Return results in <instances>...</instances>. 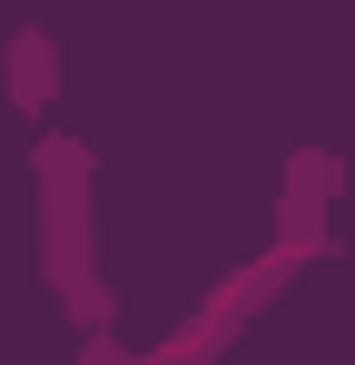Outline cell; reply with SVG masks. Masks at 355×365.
<instances>
[{"label": "cell", "mask_w": 355, "mask_h": 365, "mask_svg": "<svg viewBox=\"0 0 355 365\" xmlns=\"http://www.w3.org/2000/svg\"><path fill=\"white\" fill-rule=\"evenodd\" d=\"M30 187H40V277H50V297L89 336V326H109V306H118L109 277H99V158H89V138L50 128L30 148Z\"/></svg>", "instance_id": "1"}, {"label": "cell", "mask_w": 355, "mask_h": 365, "mask_svg": "<svg viewBox=\"0 0 355 365\" xmlns=\"http://www.w3.org/2000/svg\"><path fill=\"white\" fill-rule=\"evenodd\" d=\"M336 197H346V158L336 148H287V178H277V237L296 267H316V257H336Z\"/></svg>", "instance_id": "3"}, {"label": "cell", "mask_w": 355, "mask_h": 365, "mask_svg": "<svg viewBox=\"0 0 355 365\" xmlns=\"http://www.w3.org/2000/svg\"><path fill=\"white\" fill-rule=\"evenodd\" d=\"M79 365H138V356H128V346H118L109 326H89V336H79Z\"/></svg>", "instance_id": "5"}, {"label": "cell", "mask_w": 355, "mask_h": 365, "mask_svg": "<svg viewBox=\"0 0 355 365\" xmlns=\"http://www.w3.org/2000/svg\"><path fill=\"white\" fill-rule=\"evenodd\" d=\"M0 89H10L20 119H50L59 109V40L50 30H10L0 40Z\"/></svg>", "instance_id": "4"}, {"label": "cell", "mask_w": 355, "mask_h": 365, "mask_svg": "<svg viewBox=\"0 0 355 365\" xmlns=\"http://www.w3.org/2000/svg\"><path fill=\"white\" fill-rule=\"evenodd\" d=\"M287 287H296V257H287V247H257V257H247V267H227V277L187 306V316H178V326H168L138 365H217L237 336L267 316V306L287 297Z\"/></svg>", "instance_id": "2"}]
</instances>
